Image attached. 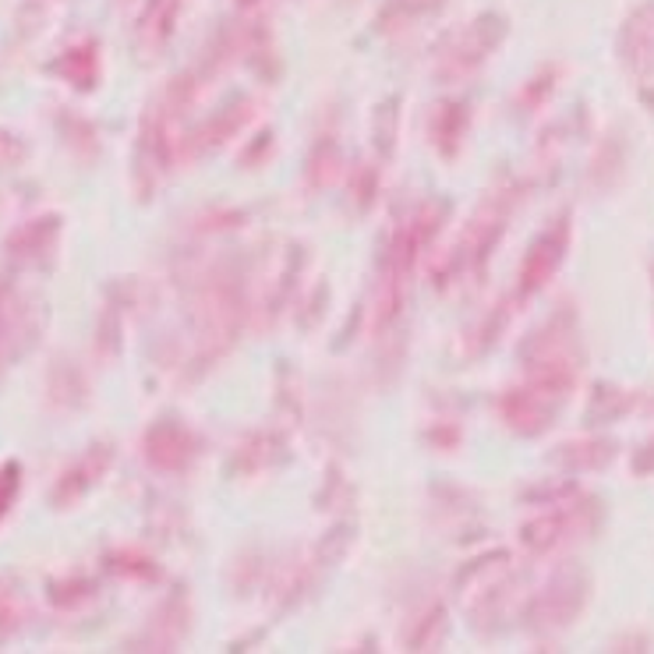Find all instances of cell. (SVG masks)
I'll use <instances>...</instances> for the list:
<instances>
[{
  "label": "cell",
  "instance_id": "cell-1",
  "mask_svg": "<svg viewBox=\"0 0 654 654\" xmlns=\"http://www.w3.org/2000/svg\"><path fill=\"white\" fill-rule=\"evenodd\" d=\"M104 467H107V453H99V460L89 457L86 463L78 467V471L65 475V481L57 485V499H75V496H81V492H86V485H92V478L104 471Z\"/></svg>",
  "mask_w": 654,
  "mask_h": 654
},
{
  "label": "cell",
  "instance_id": "cell-2",
  "mask_svg": "<svg viewBox=\"0 0 654 654\" xmlns=\"http://www.w3.org/2000/svg\"><path fill=\"white\" fill-rule=\"evenodd\" d=\"M174 11H177V0H153L146 18H141V36L153 39V43H159V39L170 32Z\"/></svg>",
  "mask_w": 654,
  "mask_h": 654
},
{
  "label": "cell",
  "instance_id": "cell-3",
  "mask_svg": "<svg viewBox=\"0 0 654 654\" xmlns=\"http://www.w3.org/2000/svg\"><path fill=\"white\" fill-rule=\"evenodd\" d=\"M65 75L75 81V86H92V75H96V57H92V50L89 47H81V50H71L68 57H65Z\"/></svg>",
  "mask_w": 654,
  "mask_h": 654
},
{
  "label": "cell",
  "instance_id": "cell-4",
  "mask_svg": "<svg viewBox=\"0 0 654 654\" xmlns=\"http://www.w3.org/2000/svg\"><path fill=\"white\" fill-rule=\"evenodd\" d=\"M18 623V595L11 587H0V637H8Z\"/></svg>",
  "mask_w": 654,
  "mask_h": 654
},
{
  "label": "cell",
  "instance_id": "cell-5",
  "mask_svg": "<svg viewBox=\"0 0 654 654\" xmlns=\"http://www.w3.org/2000/svg\"><path fill=\"white\" fill-rule=\"evenodd\" d=\"M14 492H18V467L8 463L4 471H0V517L8 514V506H11Z\"/></svg>",
  "mask_w": 654,
  "mask_h": 654
},
{
  "label": "cell",
  "instance_id": "cell-6",
  "mask_svg": "<svg viewBox=\"0 0 654 654\" xmlns=\"http://www.w3.org/2000/svg\"><path fill=\"white\" fill-rule=\"evenodd\" d=\"M26 156V146L18 141L14 135H8V131H0V163H18Z\"/></svg>",
  "mask_w": 654,
  "mask_h": 654
}]
</instances>
